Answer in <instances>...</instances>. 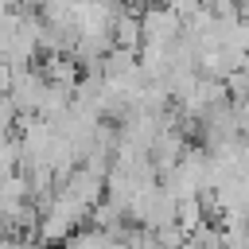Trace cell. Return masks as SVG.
<instances>
[{"label":"cell","mask_w":249,"mask_h":249,"mask_svg":"<svg viewBox=\"0 0 249 249\" xmlns=\"http://www.w3.org/2000/svg\"><path fill=\"white\" fill-rule=\"evenodd\" d=\"M35 245H39V237H19V233H8L0 241V249H35Z\"/></svg>","instance_id":"1"}]
</instances>
